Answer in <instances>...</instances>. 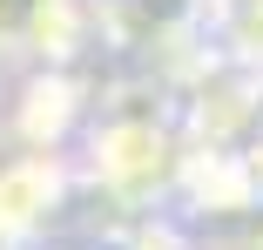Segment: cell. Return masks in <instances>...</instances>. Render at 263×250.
Masks as SVG:
<instances>
[{"mask_svg":"<svg viewBox=\"0 0 263 250\" xmlns=\"http://www.w3.org/2000/svg\"><path fill=\"white\" fill-rule=\"evenodd\" d=\"M189 156V135L176 115V95L148 75H101L95 115L74 142L81 196L95 210H162L176 196Z\"/></svg>","mask_w":263,"mask_h":250,"instance_id":"6da1fadb","label":"cell"},{"mask_svg":"<svg viewBox=\"0 0 263 250\" xmlns=\"http://www.w3.org/2000/svg\"><path fill=\"white\" fill-rule=\"evenodd\" d=\"M88 210L74 149H7L0 156V250L14 243H47V237H74Z\"/></svg>","mask_w":263,"mask_h":250,"instance_id":"7a4b0ae2","label":"cell"},{"mask_svg":"<svg viewBox=\"0 0 263 250\" xmlns=\"http://www.w3.org/2000/svg\"><path fill=\"white\" fill-rule=\"evenodd\" d=\"M101 95V68H61V61H21L0 75V115L21 149H74Z\"/></svg>","mask_w":263,"mask_h":250,"instance_id":"3957f363","label":"cell"},{"mask_svg":"<svg viewBox=\"0 0 263 250\" xmlns=\"http://www.w3.org/2000/svg\"><path fill=\"white\" fill-rule=\"evenodd\" d=\"M41 7L47 0H0V75L27 61V34L41 21Z\"/></svg>","mask_w":263,"mask_h":250,"instance_id":"277c9868","label":"cell"},{"mask_svg":"<svg viewBox=\"0 0 263 250\" xmlns=\"http://www.w3.org/2000/svg\"><path fill=\"white\" fill-rule=\"evenodd\" d=\"M236 149H243V163H250V169H256V183H263V115H256V129H250Z\"/></svg>","mask_w":263,"mask_h":250,"instance_id":"5b68a950","label":"cell"},{"mask_svg":"<svg viewBox=\"0 0 263 250\" xmlns=\"http://www.w3.org/2000/svg\"><path fill=\"white\" fill-rule=\"evenodd\" d=\"M14 250H88V243H74V237H47V243H14Z\"/></svg>","mask_w":263,"mask_h":250,"instance_id":"8992f818","label":"cell"},{"mask_svg":"<svg viewBox=\"0 0 263 250\" xmlns=\"http://www.w3.org/2000/svg\"><path fill=\"white\" fill-rule=\"evenodd\" d=\"M7 149H14V135H7V115H0V156H7Z\"/></svg>","mask_w":263,"mask_h":250,"instance_id":"52a82bcc","label":"cell"},{"mask_svg":"<svg viewBox=\"0 0 263 250\" xmlns=\"http://www.w3.org/2000/svg\"><path fill=\"white\" fill-rule=\"evenodd\" d=\"M202 7H223V0H202Z\"/></svg>","mask_w":263,"mask_h":250,"instance_id":"ba28073f","label":"cell"}]
</instances>
